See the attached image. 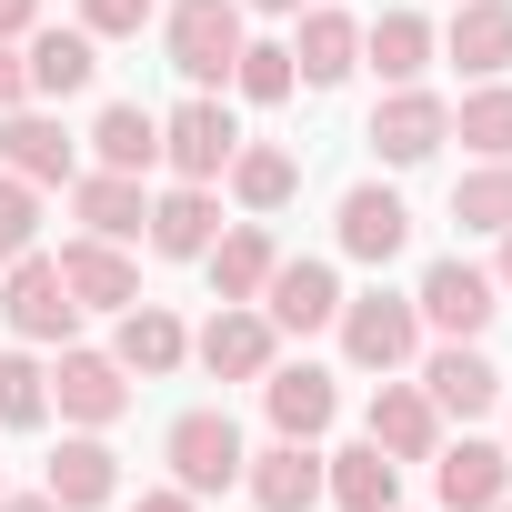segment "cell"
I'll list each match as a JSON object with an SVG mask.
<instances>
[{"mask_svg": "<svg viewBox=\"0 0 512 512\" xmlns=\"http://www.w3.org/2000/svg\"><path fill=\"white\" fill-rule=\"evenodd\" d=\"M0 322H11L21 342H71L81 302H71L61 262H41V251H21V262H11V282H0Z\"/></svg>", "mask_w": 512, "mask_h": 512, "instance_id": "2", "label": "cell"}, {"mask_svg": "<svg viewBox=\"0 0 512 512\" xmlns=\"http://www.w3.org/2000/svg\"><path fill=\"white\" fill-rule=\"evenodd\" d=\"M0 161L21 181H71V131L41 121V111H0Z\"/></svg>", "mask_w": 512, "mask_h": 512, "instance_id": "16", "label": "cell"}, {"mask_svg": "<svg viewBox=\"0 0 512 512\" xmlns=\"http://www.w3.org/2000/svg\"><path fill=\"white\" fill-rule=\"evenodd\" d=\"M241 482H251V502H262V512H312V502H322V452L282 432L272 452L241 462Z\"/></svg>", "mask_w": 512, "mask_h": 512, "instance_id": "6", "label": "cell"}, {"mask_svg": "<svg viewBox=\"0 0 512 512\" xmlns=\"http://www.w3.org/2000/svg\"><path fill=\"white\" fill-rule=\"evenodd\" d=\"M51 412V372L31 362V352H0V422H11V432H31Z\"/></svg>", "mask_w": 512, "mask_h": 512, "instance_id": "32", "label": "cell"}, {"mask_svg": "<svg viewBox=\"0 0 512 512\" xmlns=\"http://www.w3.org/2000/svg\"><path fill=\"white\" fill-rule=\"evenodd\" d=\"M191 352H201V372H221V382H262V372H272V322L241 312V302H221Z\"/></svg>", "mask_w": 512, "mask_h": 512, "instance_id": "9", "label": "cell"}, {"mask_svg": "<svg viewBox=\"0 0 512 512\" xmlns=\"http://www.w3.org/2000/svg\"><path fill=\"white\" fill-rule=\"evenodd\" d=\"M181 352H191V332H181L161 302H131V312H121V342H111V362H121V372H171Z\"/></svg>", "mask_w": 512, "mask_h": 512, "instance_id": "23", "label": "cell"}, {"mask_svg": "<svg viewBox=\"0 0 512 512\" xmlns=\"http://www.w3.org/2000/svg\"><path fill=\"white\" fill-rule=\"evenodd\" d=\"M0 512H61V502H51V492H21V502H11V492H0Z\"/></svg>", "mask_w": 512, "mask_h": 512, "instance_id": "40", "label": "cell"}, {"mask_svg": "<svg viewBox=\"0 0 512 512\" xmlns=\"http://www.w3.org/2000/svg\"><path fill=\"white\" fill-rule=\"evenodd\" d=\"M512 492V452L502 442H462V452H442V502L452 512H492Z\"/></svg>", "mask_w": 512, "mask_h": 512, "instance_id": "21", "label": "cell"}, {"mask_svg": "<svg viewBox=\"0 0 512 512\" xmlns=\"http://www.w3.org/2000/svg\"><path fill=\"white\" fill-rule=\"evenodd\" d=\"M141 512H201V492H141Z\"/></svg>", "mask_w": 512, "mask_h": 512, "instance_id": "38", "label": "cell"}, {"mask_svg": "<svg viewBox=\"0 0 512 512\" xmlns=\"http://www.w3.org/2000/svg\"><path fill=\"white\" fill-rule=\"evenodd\" d=\"M31 11H41V0H0V41H11V31H31Z\"/></svg>", "mask_w": 512, "mask_h": 512, "instance_id": "39", "label": "cell"}, {"mask_svg": "<svg viewBox=\"0 0 512 512\" xmlns=\"http://www.w3.org/2000/svg\"><path fill=\"white\" fill-rule=\"evenodd\" d=\"M392 482H402V462H392L382 442H352V452H332V472H322V492H332L342 512H392Z\"/></svg>", "mask_w": 512, "mask_h": 512, "instance_id": "22", "label": "cell"}, {"mask_svg": "<svg viewBox=\"0 0 512 512\" xmlns=\"http://www.w3.org/2000/svg\"><path fill=\"white\" fill-rule=\"evenodd\" d=\"M251 11H302V0H251Z\"/></svg>", "mask_w": 512, "mask_h": 512, "instance_id": "41", "label": "cell"}, {"mask_svg": "<svg viewBox=\"0 0 512 512\" xmlns=\"http://www.w3.org/2000/svg\"><path fill=\"white\" fill-rule=\"evenodd\" d=\"M502 282H512V241H502Z\"/></svg>", "mask_w": 512, "mask_h": 512, "instance_id": "42", "label": "cell"}, {"mask_svg": "<svg viewBox=\"0 0 512 512\" xmlns=\"http://www.w3.org/2000/svg\"><path fill=\"white\" fill-rule=\"evenodd\" d=\"M262 322L272 332H322L332 312H342V282H332V262H272V282H262Z\"/></svg>", "mask_w": 512, "mask_h": 512, "instance_id": "7", "label": "cell"}, {"mask_svg": "<svg viewBox=\"0 0 512 512\" xmlns=\"http://www.w3.org/2000/svg\"><path fill=\"white\" fill-rule=\"evenodd\" d=\"M492 512H512V502H492Z\"/></svg>", "mask_w": 512, "mask_h": 512, "instance_id": "43", "label": "cell"}, {"mask_svg": "<svg viewBox=\"0 0 512 512\" xmlns=\"http://www.w3.org/2000/svg\"><path fill=\"white\" fill-rule=\"evenodd\" d=\"M231 81H241L251 101H292V81H302V71H292V51H282V41H241Z\"/></svg>", "mask_w": 512, "mask_h": 512, "instance_id": "33", "label": "cell"}, {"mask_svg": "<svg viewBox=\"0 0 512 512\" xmlns=\"http://www.w3.org/2000/svg\"><path fill=\"white\" fill-rule=\"evenodd\" d=\"M211 231H221V211H211V191H201V181H181V191H161V201H151V251H171V262H201Z\"/></svg>", "mask_w": 512, "mask_h": 512, "instance_id": "18", "label": "cell"}, {"mask_svg": "<svg viewBox=\"0 0 512 512\" xmlns=\"http://www.w3.org/2000/svg\"><path fill=\"white\" fill-rule=\"evenodd\" d=\"M111 492H121L111 442H61V462H51V502H61V512H101Z\"/></svg>", "mask_w": 512, "mask_h": 512, "instance_id": "24", "label": "cell"}, {"mask_svg": "<svg viewBox=\"0 0 512 512\" xmlns=\"http://www.w3.org/2000/svg\"><path fill=\"white\" fill-rule=\"evenodd\" d=\"M71 201H81L91 241H131V231L151 221V201H141V181H131V171H91V181H81Z\"/></svg>", "mask_w": 512, "mask_h": 512, "instance_id": "26", "label": "cell"}, {"mask_svg": "<svg viewBox=\"0 0 512 512\" xmlns=\"http://www.w3.org/2000/svg\"><path fill=\"white\" fill-rule=\"evenodd\" d=\"M422 382H432V412H462V422L502 402V372H492V362H482L472 342H452V352H432V372H422Z\"/></svg>", "mask_w": 512, "mask_h": 512, "instance_id": "19", "label": "cell"}, {"mask_svg": "<svg viewBox=\"0 0 512 512\" xmlns=\"http://www.w3.org/2000/svg\"><path fill=\"white\" fill-rule=\"evenodd\" d=\"M362 51H372V71H382V81H412V71L432 61V21H422V11H382Z\"/></svg>", "mask_w": 512, "mask_h": 512, "instance_id": "29", "label": "cell"}, {"mask_svg": "<svg viewBox=\"0 0 512 512\" xmlns=\"http://www.w3.org/2000/svg\"><path fill=\"white\" fill-rule=\"evenodd\" d=\"M141 21H151V0H81V31L91 41H131Z\"/></svg>", "mask_w": 512, "mask_h": 512, "instance_id": "36", "label": "cell"}, {"mask_svg": "<svg viewBox=\"0 0 512 512\" xmlns=\"http://www.w3.org/2000/svg\"><path fill=\"white\" fill-rule=\"evenodd\" d=\"M91 151H101V171H131V181H141V171L161 161V121H151L141 101H111L101 131H91Z\"/></svg>", "mask_w": 512, "mask_h": 512, "instance_id": "25", "label": "cell"}, {"mask_svg": "<svg viewBox=\"0 0 512 512\" xmlns=\"http://www.w3.org/2000/svg\"><path fill=\"white\" fill-rule=\"evenodd\" d=\"M442 51L462 71H512V0H462L452 31H442Z\"/></svg>", "mask_w": 512, "mask_h": 512, "instance_id": "17", "label": "cell"}, {"mask_svg": "<svg viewBox=\"0 0 512 512\" xmlns=\"http://www.w3.org/2000/svg\"><path fill=\"white\" fill-rule=\"evenodd\" d=\"M442 131H452V111H442L432 91H392V101L372 111V151H382V161H402V171H412V161H432V151H442Z\"/></svg>", "mask_w": 512, "mask_h": 512, "instance_id": "10", "label": "cell"}, {"mask_svg": "<svg viewBox=\"0 0 512 512\" xmlns=\"http://www.w3.org/2000/svg\"><path fill=\"white\" fill-rule=\"evenodd\" d=\"M292 181H302V161H292V151H231V191H241L251 211H282V201H292Z\"/></svg>", "mask_w": 512, "mask_h": 512, "instance_id": "30", "label": "cell"}, {"mask_svg": "<svg viewBox=\"0 0 512 512\" xmlns=\"http://www.w3.org/2000/svg\"><path fill=\"white\" fill-rule=\"evenodd\" d=\"M412 312H422L432 332H452V342H472V332L492 322V282H482L472 262H432V272H422V292H412Z\"/></svg>", "mask_w": 512, "mask_h": 512, "instance_id": "8", "label": "cell"}, {"mask_svg": "<svg viewBox=\"0 0 512 512\" xmlns=\"http://www.w3.org/2000/svg\"><path fill=\"white\" fill-rule=\"evenodd\" d=\"M51 382H61V412H71V422H111V412L131 402V372H121L111 352H61Z\"/></svg>", "mask_w": 512, "mask_h": 512, "instance_id": "14", "label": "cell"}, {"mask_svg": "<svg viewBox=\"0 0 512 512\" xmlns=\"http://www.w3.org/2000/svg\"><path fill=\"white\" fill-rule=\"evenodd\" d=\"M412 241V211L382 191V181H362V191H342V251L352 262H392V251Z\"/></svg>", "mask_w": 512, "mask_h": 512, "instance_id": "12", "label": "cell"}, {"mask_svg": "<svg viewBox=\"0 0 512 512\" xmlns=\"http://www.w3.org/2000/svg\"><path fill=\"white\" fill-rule=\"evenodd\" d=\"M231 151H241V131H231V111L201 91V101H181L171 121H161V161L181 171V181H221L231 171Z\"/></svg>", "mask_w": 512, "mask_h": 512, "instance_id": "4", "label": "cell"}, {"mask_svg": "<svg viewBox=\"0 0 512 512\" xmlns=\"http://www.w3.org/2000/svg\"><path fill=\"white\" fill-rule=\"evenodd\" d=\"M21 91H31V71H21L11 51H0V111H21Z\"/></svg>", "mask_w": 512, "mask_h": 512, "instance_id": "37", "label": "cell"}, {"mask_svg": "<svg viewBox=\"0 0 512 512\" xmlns=\"http://www.w3.org/2000/svg\"><path fill=\"white\" fill-rule=\"evenodd\" d=\"M31 241H41V201H31V181L11 171V181H0V262H21Z\"/></svg>", "mask_w": 512, "mask_h": 512, "instance_id": "35", "label": "cell"}, {"mask_svg": "<svg viewBox=\"0 0 512 512\" xmlns=\"http://www.w3.org/2000/svg\"><path fill=\"white\" fill-rule=\"evenodd\" d=\"M452 131H462L472 151H492V161H512V91H472Z\"/></svg>", "mask_w": 512, "mask_h": 512, "instance_id": "34", "label": "cell"}, {"mask_svg": "<svg viewBox=\"0 0 512 512\" xmlns=\"http://www.w3.org/2000/svg\"><path fill=\"white\" fill-rule=\"evenodd\" d=\"M452 221H462V231H512V161L472 171V181L452 191Z\"/></svg>", "mask_w": 512, "mask_h": 512, "instance_id": "31", "label": "cell"}, {"mask_svg": "<svg viewBox=\"0 0 512 512\" xmlns=\"http://www.w3.org/2000/svg\"><path fill=\"white\" fill-rule=\"evenodd\" d=\"M61 282H71L81 312H131L141 302V272L121 262V241H71L61 251Z\"/></svg>", "mask_w": 512, "mask_h": 512, "instance_id": "11", "label": "cell"}, {"mask_svg": "<svg viewBox=\"0 0 512 512\" xmlns=\"http://www.w3.org/2000/svg\"><path fill=\"white\" fill-rule=\"evenodd\" d=\"M262 402H272V432H292V442H312V432L342 412L332 372H312V362H302V372H272V382H262Z\"/></svg>", "mask_w": 512, "mask_h": 512, "instance_id": "20", "label": "cell"}, {"mask_svg": "<svg viewBox=\"0 0 512 512\" xmlns=\"http://www.w3.org/2000/svg\"><path fill=\"white\" fill-rule=\"evenodd\" d=\"M21 71H31V91H41V101H71V91H81L101 61H91V31H41Z\"/></svg>", "mask_w": 512, "mask_h": 512, "instance_id": "28", "label": "cell"}, {"mask_svg": "<svg viewBox=\"0 0 512 512\" xmlns=\"http://www.w3.org/2000/svg\"><path fill=\"white\" fill-rule=\"evenodd\" d=\"M372 442H382L392 462H432V442H442V412H432V392H402V382H382V402H372Z\"/></svg>", "mask_w": 512, "mask_h": 512, "instance_id": "15", "label": "cell"}, {"mask_svg": "<svg viewBox=\"0 0 512 512\" xmlns=\"http://www.w3.org/2000/svg\"><path fill=\"white\" fill-rule=\"evenodd\" d=\"M332 322H342V352H352L362 372H402V362H412V342H422V312H412V302H392V292L342 302Z\"/></svg>", "mask_w": 512, "mask_h": 512, "instance_id": "5", "label": "cell"}, {"mask_svg": "<svg viewBox=\"0 0 512 512\" xmlns=\"http://www.w3.org/2000/svg\"><path fill=\"white\" fill-rule=\"evenodd\" d=\"M352 51H362V31H352L342 11H312V21H302V41H292V71H302L312 91H332V81L352 71Z\"/></svg>", "mask_w": 512, "mask_h": 512, "instance_id": "27", "label": "cell"}, {"mask_svg": "<svg viewBox=\"0 0 512 512\" xmlns=\"http://www.w3.org/2000/svg\"><path fill=\"white\" fill-rule=\"evenodd\" d=\"M161 452H171L181 492H231V482H241V462H251V452H241V432H231V412H181Z\"/></svg>", "mask_w": 512, "mask_h": 512, "instance_id": "3", "label": "cell"}, {"mask_svg": "<svg viewBox=\"0 0 512 512\" xmlns=\"http://www.w3.org/2000/svg\"><path fill=\"white\" fill-rule=\"evenodd\" d=\"M201 262H211V292H221V302H262V282H272L282 251H272L262 221H241V231H221V241L201 251Z\"/></svg>", "mask_w": 512, "mask_h": 512, "instance_id": "13", "label": "cell"}, {"mask_svg": "<svg viewBox=\"0 0 512 512\" xmlns=\"http://www.w3.org/2000/svg\"><path fill=\"white\" fill-rule=\"evenodd\" d=\"M231 61H241V0H181L171 11V71L191 91H211V81H231Z\"/></svg>", "mask_w": 512, "mask_h": 512, "instance_id": "1", "label": "cell"}]
</instances>
